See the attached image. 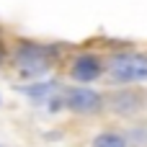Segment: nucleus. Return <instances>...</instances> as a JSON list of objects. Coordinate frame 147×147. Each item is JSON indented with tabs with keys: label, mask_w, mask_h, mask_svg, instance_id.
Here are the masks:
<instances>
[{
	"label": "nucleus",
	"mask_w": 147,
	"mask_h": 147,
	"mask_svg": "<svg viewBox=\"0 0 147 147\" xmlns=\"http://www.w3.org/2000/svg\"><path fill=\"white\" fill-rule=\"evenodd\" d=\"M109 80L114 83H137L147 80V57L140 54H116L109 59Z\"/></svg>",
	"instance_id": "f257e3e1"
},
{
	"label": "nucleus",
	"mask_w": 147,
	"mask_h": 147,
	"mask_svg": "<svg viewBox=\"0 0 147 147\" xmlns=\"http://www.w3.org/2000/svg\"><path fill=\"white\" fill-rule=\"evenodd\" d=\"M16 70L28 80H39L49 70V59L36 44H21L16 49Z\"/></svg>",
	"instance_id": "f03ea898"
},
{
	"label": "nucleus",
	"mask_w": 147,
	"mask_h": 147,
	"mask_svg": "<svg viewBox=\"0 0 147 147\" xmlns=\"http://www.w3.org/2000/svg\"><path fill=\"white\" fill-rule=\"evenodd\" d=\"M65 103H67L72 111H78V114H90V111H96V109H98L101 98H98L93 90L72 88V90H67V93H65Z\"/></svg>",
	"instance_id": "7ed1b4c3"
},
{
	"label": "nucleus",
	"mask_w": 147,
	"mask_h": 147,
	"mask_svg": "<svg viewBox=\"0 0 147 147\" xmlns=\"http://www.w3.org/2000/svg\"><path fill=\"white\" fill-rule=\"evenodd\" d=\"M70 75L78 80V83H90L101 75V62L93 57V54H80L75 57V62L70 65Z\"/></svg>",
	"instance_id": "20e7f679"
},
{
	"label": "nucleus",
	"mask_w": 147,
	"mask_h": 147,
	"mask_svg": "<svg viewBox=\"0 0 147 147\" xmlns=\"http://www.w3.org/2000/svg\"><path fill=\"white\" fill-rule=\"evenodd\" d=\"M93 147H127L124 145V140L119 137V134H98L96 140H93Z\"/></svg>",
	"instance_id": "39448f33"
},
{
	"label": "nucleus",
	"mask_w": 147,
	"mask_h": 147,
	"mask_svg": "<svg viewBox=\"0 0 147 147\" xmlns=\"http://www.w3.org/2000/svg\"><path fill=\"white\" fill-rule=\"evenodd\" d=\"M0 147H3V145H0Z\"/></svg>",
	"instance_id": "423d86ee"
}]
</instances>
